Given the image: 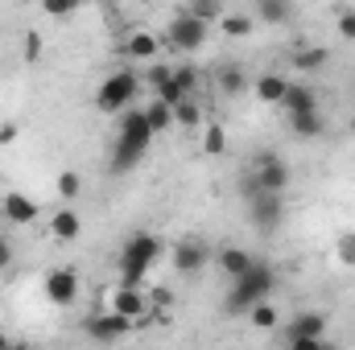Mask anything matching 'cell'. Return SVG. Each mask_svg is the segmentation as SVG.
Masks as SVG:
<instances>
[{
    "mask_svg": "<svg viewBox=\"0 0 355 350\" xmlns=\"http://www.w3.org/2000/svg\"><path fill=\"white\" fill-rule=\"evenodd\" d=\"M153 136H157V132L149 128L145 111L124 107V111H120V140H116V149H112V174H128L132 165H141L145 153H149V145H153Z\"/></svg>",
    "mask_w": 355,
    "mask_h": 350,
    "instance_id": "1",
    "label": "cell"
},
{
    "mask_svg": "<svg viewBox=\"0 0 355 350\" xmlns=\"http://www.w3.org/2000/svg\"><path fill=\"white\" fill-rule=\"evenodd\" d=\"M162 252H166V243H162L157 235H149V231L132 235V239L120 248V284H137V288H141V284H145V272L162 260Z\"/></svg>",
    "mask_w": 355,
    "mask_h": 350,
    "instance_id": "2",
    "label": "cell"
},
{
    "mask_svg": "<svg viewBox=\"0 0 355 350\" xmlns=\"http://www.w3.org/2000/svg\"><path fill=\"white\" fill-rule=\"evenodd\" d=\"M272 284H277V272L268 268V264H252L244 276H236L232 280V293H227V301H223V309L227 313H248L261 297H268L272 293Z\"/></svg>",
    "mask_w": 355,
    "mask_h": 350,
    "instance_id": "3",
    "label": "cell"
},
{
    "mask_svg": "<svg viewBox=\"0 0 355 350\" xmlns=\"http://www.w3.org/2000/svg\"><path fill=\"white\" fill-rule=\"evenodd\" d=\"M145 87L141 83V75H132V71H116V75H107L99 91H95V107L103 111V116H120L132 99H137V91Z\"/></svg>",
    "mask_w": 355,
    "mask_h": 350,
    "instance_id": "4",
    "label": "cell"
},
{
    "mask_svg": "<svg viewBox=\"0 0 355 350\" xmlns=\"http://www.w3.org/2000/svg\"><path fill=\"white\" fill-rule=\"evenodd\" d=\"M207 33H211V25H207V21H198L190 8H178L166 37H170V46H174L178 54H194V50H202V46H207Z\"/></svg>",
    "mask_w": 355,
    "mask_h": 350,
    "instance_id": "5",
    "label": "cell"
},
{
    "mask_svg": "<svg viewBox=\"0 0 355 350\" xmlns=\"http://www.w3.org/2000/svg\"><path fill=\"white\" fill-rule=\"evenodd\" d=\"M285 347L289 350H327V317L322 313H297L285 326Z\"/></svg>",
    "mask_w": 355,
    "mask_h": 350,
    "instance_id": "6",
    "label": "cell"
},
{
    "mask_svg": "<svg viewBox=\"0 0 355 350\" xmlns=\"http://www.w3.org/2000/svg\"><path fill=\"white\" fill-rule=\"evenodd\" d=\"M248 214H252V227L268 235V231H277L281 219H285V198H281L277 190H257V194L248 198Z\"/></svg>",
    "mask_w": 355,
    "mask_h": 350,
    "instance_id": "7",
    "label": "cell"
},
{
    "mask_svg": "<svg viewBox=\"0 0 355 350\" xmlns=\"http://www.w3.org/2000/svg\"><path fill=\"white\" fill-rule=\"evenodd\" d=\"M42 284H46V301L58 309H71L79 301V272L75 268H54V272H46Z\"/></svg>",
    "mask_w": 355,
    "mask_h": 350,
    "instance_id": "8",
    "label": "cell"
},
{
    "mask_svg": "<svg viewBox=\"0 0 355 350\" xmlns=\"http://www.w3.org/2000/svg\"><path fill=\"white\" fill-rule=\"evenodd\" d=\"M132 326H137L132 317H124V313H112V309H107V313H99V317H87V322H83V330H87L91 342H120V338H124Z\"/></svg>",
    "mask_w": 355,
    "mask_h": 350,
    "instance_id": "9",
    "label": "cell"
},
{
    "mask_svg": "<svg viewBox=\"0 0 355 350\" xmlns=\"http://www.w3.org/2000/svg\"><path fill=\"white\" fill-rule=\"evenodd\" d=\"M170 260H174V268L182 276H198V272L207 268V260H211V248H207L202 239H178L174 252H170Z\"/></svg>",
    "mask_w": 355,
    "mask_h": 350,
    "instance_id": "10",
    "label": "cell"
},
{
    "mask_svg": "<svg viewBox=\"0 0 355 350\" xmlns=\"http://www.w3.org/2000/svg\"><path fill=\"white\" fill-rule=\"evenodd\" d=\"M252 177H257L261 190H277V194L289 190V165H285L277 153H261L257 165H252Z\"/></svg>",
    "mask_w": 355,
    "mask_h": 350,
    "instance_id": "11",
    "label": "cell"
},
{
    "mask_svg": "<svg viewBox=\"0 0 355 350\" xmlns=\"http://www.w3.org/2000/svg\"><path fill=\"white\" fill-rule=\"evenodd\" d=\"M107 309H112V313H124V317H132V322H141L145 309H149V297H145V288H137V284H116L112 297H107Z\"/></svg>",
    "mask_w": 355,
    "mask_h": 350,
    "instance_id": "12",
    "label": "cell"
},
{
    "mask_svg": "<svg viewBox=\"0 0 355 350\" xmlns=\"http://www.w3.org/2000/svg\"><path fill=\"white\" fill-rule=\"evenodd\" d=\"M50 235H54L58 243H75V239L83 235V219H79V210H71V206L54 210V214H50Z\"/></svg>",
    "mask_w": 355,
    "mask_h": 350,
    "instance_id": "13",
    "label": "cell"
},
{
    "mask_svg": "<svg viewBox=\"0 0 355 350\" xmlns=\"http://www.w3.org/2000/svg\"><path fill=\"white\" fill-rule=\"evenodd\" d=\"M289 132H293L297 140H318V136L327 132V120H322L318 107H310V111H293V116H289Z\"/></svg>",
    "mask_w": 355,
    "mask_h": 350,
    "instance_id": "14",
    "label": "cell"
},
{
    "mask_svg": "<svg viewBox=\"0 0 355 350\" xmlns=\"http://www.w3.org/2000/svg\"><path fill=\"white\" fill-rule=\"evenodd\" d=\"M0 210H4V219H8L12 227H29V223L37 219V202H33V198H25V194H4Z\"/></svg>",
    "mask_w": 355,
    "mask_h": 350,
    "instance_id": "15",
    "label": "cell"
},
{
    "mask_svg": "<svg viewBox=\"0 0 355 350\" xmlns=\"http://www.w3.org/2000/svg\"><path fill=\"white\" fill-rule=\"evenodd\" d=\"M277 107H281L285 116H293V111H310V107H318V91L310 87V83H289Z\"/></svg>",
    "mask_w": 355,
    "mask_h": 350,
    "instance_id": "16",
    "label": "cell"
},
{
    "mask_svg": "<svg viewBox=\"0 0 355 350\" xmlns=\"http://www.w3.org/2000/svg\"><path fill=\"white\" fill-rule=\"evenodd\" d=\"M215 264H219V272H223L227 280H236V276H244L257 260H252V252H244V248H219V252H215Z\"/></svg>",
    "mask_w": 355,
    "mask_h": 350,
    "instance_id": "17",
    "label": "cell"
},
{
    "mask_svg": "<svg viewBox=\"0 0 355 350\" xmlns=\"http://www.w3.org/2000/svg\"><path fill=\"white\" fill-rule=\"evenodd\" d=\"M157 54H162V42L153 33H145V29L124 42V58H132V62H153Z\"/></svg>",
    "mask_w": 355,
    "mask_h": 350,
    "instance_id": "18",
    "label": "cell"
},
{
    "mask_svg": "<svg viewBox=\"0 0 355 350\" xmlns=\"http://www.w3.org/2000/svg\"><path fill=\"white\" fill-rule=\"evenodd\" d=\"M293 12H297L293 0H257V21H265V25H289Z\"/></svg>",
    "mask_w": 355,
    "mask_h": 350,
    "instance_id": "19",
    "label": "cell"
},
{
    "mask_svg": "<svg viewBox=\"0 0 355 350\" xmlns=\"http://www.w3.org/2000/svg\"><path fill=\"white\" fill-rule=\"evenodd\" d=\"M285 87H289V79L285 75H277V71H268V75H261L257 83H252V95L261 99V103H281V95H285Z\"/></svg>",
    "mask_w": 355,
    "mask_h": 350,
    "instance_id": "20",
    "label": "cell"
},
{
    "mask_svg": "<svg viewBox=\"0 0 355 350\" xmlns=\"http://www.w3.org/2000/svg\"><path fill=\"white\" fill-rule=\"evenodd\" d=\"M215 87L223 91L227 99H236V95H244V91H252V83H248V75H244V66H223V71L215 75Z\"/></svg>",
    "mask_w": 355,
    "mask_h": 350,
    "instance_id": "21",
    "label": "cell"
},
{
    "mask_svg": "<svg viewBox=\"0 0 355 350\" xmlns=\"http://www.w3.org/2000/svg\"><path fill=\"white\" fill-rule=\"evenodd\" d=\"M327 58H331V50H327V46H302V50L293 54V66H297L302 75H314V71H322V66H327Z\"/></svg>",
    "mask_w": 355,
    "mask_h": 350,
    "instance_id": "22",
    "label": "cell"
},
{
    "mask_svg": "<svg viewBox=\"0 0 355 350\" xmlns=\"http://www.w3.org/2000/svg\"><path fill=\"white\" fill-rule=\"evenodd\" d=\"M141 111H145V120H149V128H153V132H170V128H174V107H170L166 99H157V95H153V103H145Z\"/></svg>",
    "mask_w": 355,
    "mask_h": 350,
    "instance_id": "23",
    "label": "cell"
},
{
    "mask_svg": "<svg viewBox=\"0 0 355 350\" xmlns=\"http://www.w3.org/2000/svg\"><path fill=\"white\" fill-rule=\"evenodd\" d=\"M244 317H248L257 330H277V317H281V313H277V305H272L268 297H261V301H257V305H252Z\"/></svg>",
    "mask_w": 355,
    "mask_h": 350,
    "instance_id": "24",
    "label": "cell"
},
{
    "mask_svg": "<svg viewBox=\"0 0 355 350\" xmlns=\"http://www.w3.org/2000/svg\"><path fill=\"white\" fill-rule=\"evenodd\" d=\"M174 124L178 128H198L202 124V107L194 103V95H186V99L174 103Z\"/></svg>",
    "mask_w": 355,
    "mask_h": 350,
    "instance_id": "25",
    "label": "cell"
},
{
    "mask_svg": "<svg viewBox=\"0 0 355 350\" xmlns=\"http://www.w3.org/2000/svg\"><path fill=\"white\" fill-rule=\"evenodd\" d=\"M219 29H223V37H248L257 29V21L244 17V12H223L219 17Z\"/></svg>",
    "mask_w": 355,
    "mask_h": 350,
    "instance_id": "26",
    "label": "cell"
},
{
    "mask_svg": "<svg viewBox=\"0 0 355 350\" xmlns=\"http://www.w3.org/2000/svg\"><path fill=\"white\" fill-rule=\"evenodd\" d=\"M202 149H207L211 157H223V153H227V132H223L215 120H211V124H207V132H202Z\"/></svg>",
    "mask_w": 355,
    "mask_h": 350,
    "instance_id": "27",
    "label": "cell"
},
{
    "mask_svg": "<svg viewBox=\"0 0 355 350\" xmlns=\"http://www.w3.org/2000/svg\"><path fill=\"white\" fill-rule=\"evenodd\" d=\"M186 8H190L198 21H207V25H211V21H219V17L227 12V8H223V0H186Z\"/></svg>",
    "mask_w": 355,
    "mask_h": 350,
    "instance_id": "28",
    "label": "cell"
},
{
    "mask_svg": "<svg viewBox=\"0 0 355 350\" xmlns=\"http://www.w3.org/2000/svg\"><path fill=\"white\" fill-rule=\"evenodd\" d=\"M79 8H83V0H42V12L54 17V21H67V17H75Z\"/></svg>",
    "mask_w": 355,
    "mask_h": 350,
    "instance_id": "29",
    "label": "cell"
},
{
    "mask_svg": "<svg viewBox=\"0 0 355 350\" xmlns=\"http://www.w3.org/2000/svg\"><path fill=\"white\" fill-rule=\"evenodd\" d=\"M170 79H174V87L182 91V95H194V91H198V71H194V66H186V62L174 66V75H170Z\"/></svg>",
    "mask_w": 355,
    "mask_h": 350,
    "instance_id": "30",
    "label": "cell"
},
{
    "mask_svg": "<svg viewBox=\"0 0 355 350\" xmlns=\"http://www.w3.org/2000/svg\"><path fill=\"white\" fill-rule=\"evenodd\" d=\"M170 75H174V66H166V62H149V66H145V79H141V83L157 91L162 83H170Z\"/></svg>",
    "mask_w": 355,
    "mask_h": 350,
    "instance_id": "31",
    "label": "cell"
},
{
    "mask_svg": "<svg viewBox=\"0 0 355 350\" xmlns=\"http://www.w3.org/2000/svg\"><path fill=\"white\" fill-rule=\"evenodd\" d=\"M79 185H83V181H79V174H75V169L58 174V194H62L67 202H75V198H79Z\"/></svg>",
    "mask_w": 355,
    "mask_h": 350,
    "instance_id": "32",
    "label": "cell"
},
{
    "mask_svg": "<svg viewBox=\"0 0 355 350\" xmlns=\"http://www.w3.org/2000/svg\"><path fill=\"white\" fill-rule=\"evenodd\" d=\"M335 29H339V37H343V42H355V8H343V12H339Z\"/></svg>",
    "mask_w": 355,
    "mask_h": 350,
    "instance_id": "33",
    "label": "cell"
},
{
    "mask_svg": "<svg viewBox=\"0 0 355 350\" xmlns=\"http://www.w3.org/2000/svg\"><path fill=\"white\" fill-rule=\"evenodd\" d=\"M145 297H149V305H157V309H174L178 305V297L170 293V288H149Z\"/></svg>",
    "mask_w": 355,
    "mask_h": 350,
    "instance_id": "34",
    "label": "cell"
},
{
    "mask_svg": "<svg viewBox=\"0 0 355 350\" xmlns=\"http://www.w3.org/2000/svg\"><path fill=\"white\" fill-rule=\"evenodd\" d=\"M339 264L355 268V235H343V239H339Z\"/></svg>",
    "mask_w": 355,
    "mask_h": 350,
    "instance_id": "35",
    "label": "cell"
},
{
    "mask_svg": "<svg viewBox=\"0 0 355 350\" xmlns=\"http://www.w3.org/2000/svg\"><path fill=\"white\" fill-rule=\"evenodd\" d=\"M17 140V124L12 120H0V145H12Z\"/></svg>",
    "mask_w": 355,
    "mask_h": 350,
    "instance_id": "36",
    "label": "cell"
},
{
    "mask_svg": "<svg viewBox=\"0 0 355 350\" xmlns=\"http://www.w3.org/2000/svg\"><path fill=\"white\" fill-rule=\"evenodd\" d=\"M37 54H42V37L29 33V37H25V58H37Z\"/></svg>",
    "mask_w": 355,
    "mask_h": 350,
    "instance_id": "37",
    "label": "cell"
},
{
    "mask_svg": "<svg viewBox=\"0 0 355 350\" xmlns=\"http://www.w3.org/2000/svg\"><path fill=\"white\" fill-rule=\"evenodd\" d=\"M12 264V248H8V239H4V231H0V272Z\"/></svg>",
    "mask_w": 355,
    "mask_h": 350,
    "instance_id": "38",
    "label": "cell"
},
{
    "mask_svg": "<svg viewBox=\"0 0 355 350\" xmlns=\"http://www.w3.org/2000/svg\"><path fill=\"white\" fill-rule=\"evenodd\" d=\"M4 347H8V338H4V334H0V350H4Z\"/></svg>",
    "mask_w": 355,
    "mask_h": 350,
    "instance_id": "39",
    "label": "cell"
},
{
    "mask_svg": "<svg viewBox=\"0 0 355 350\" xmlns=\"http://www.w3.org/2000/svg\"><path fill=\"white\" fill-rule=\"evenodd\" d=\"M352 124H355V120H352Z\"/></svg>",
    "mask_w": 355,
    "mask_h": 350,
    "instance_id": "40",
    "label": "cell"
}]
</instances>
